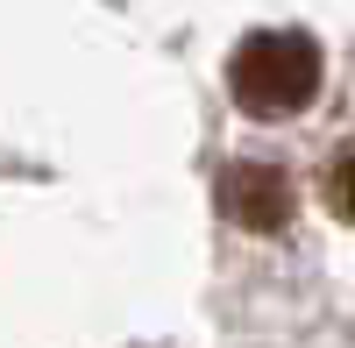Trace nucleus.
Here are the masks:
<instances>
[{"instance_id": "f257e3e1", "label": "nucleus", "mask_w": 355, "mask_h": 348, "mask_svg": "<svg viewBox=\"0 0 355 348\" xmlns=\"http://www.w3.org/2000/svg\"><path fill=\"white\" fill-rule=\"evenodd\" d=\"M320 43L299 36V28H263L234 50L227 64V93L242 100V114H263V121H284L320 93Z\"/></svg>"}, {"instance_id": "f03ea898", "label": "nucleus", "mask_w": 355, "mask_h": 348, "mask_svg": "<svg viewBox=\"0 0 355 348\" xmlns=\"http://www.w3.org/2000/svg\"><path fill=\"white\" fill-rule=\"evenodd\" d=\"M220 207H227L234 227H249V235H277L291 220V207H299V192H291L284 164H234L220 178Z\"/></svg>"}, {"instance_id": "7ed1b4c3", "label": "nucleus", "mask_w": 355, "mask_h": 348, "mask_svg": "<svg viewBox=\"0 0 355 348\" xmlns=\"http://www.w3.org/2000/svg\"><path fill=\"white\" fill-rule=\"evenodd\" d=\"M327 207L341 220H355V142H341V157L327 164Z\"/></svg>"}]
</instances>
